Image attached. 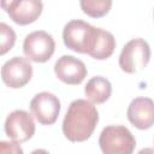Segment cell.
Segmentation results:
<instances>
[{
	"mask_svg": "<svg viewBox=\"0 0 154 154\" xmlns=\"http://www.w3.org/2000/svg\"><path fill=\"white\" fill-rule=\"evenodd\" d=\"M99 122V112L91 101L73 100L63 120V134L71 142L87 141Z\"/></svg>",
	"mask_w": 154,
	"mask_h": 154,
	"instance_id": "1",
	"label": "cell"
},
{
	"mask_svg": "<svg viewBox=\"0 0 154 154\" xmlns=\"http://www.w3.org/2000/svg\"><path fill=\"white\" fill-rule=\"evenodd\" d=\"M99 29L81 19L70 20L63 30V41L65 46L77 53L90 54L96 45Z\"/></svg>",
	"mask_w": 154,
	"mask_h": 154,
	"instance_id": "2",
	"label": "cell"
},
{
	"mask_svg": "<svg viewBox=\"0 0 154 154\" xmlns=\"http://www.w3.org/2000/svg\"><path fill=\"white\" fill-rule=\"evenodd\" d=\"M99 146L105 154H131L135 150L136 140L128 128L108 125L100 134Z\"/></svg>",
	"mask_w": 154,
	"mask_h": 154,
	"instance_id": "3",
	"label": "cell"
},
{
	"mask_svg": "<svg viewBox=\"0 0 154 154\" xmlns=\"http://www.w3.org/2000/svg\"><path fill=\"white\" fill-rule=\"evenodd\" d=\"M150 60V47L141 37L132 38L125 43L119 55V66L126 73H135L148 65Z\"/></svg>",
	"mask_w": 154,
	"mask_h": 154,
	"instance_id": "4",
	"label": "cell"
},
{
	"mask_svg": "<svg viewBox=\"0 0 154 154\" xmlns=\"http://www.w3.org/2000/svg\"><path fill=\"white\" fill-rule=\"evenodd\" d=\"M55 49V42L51 34L43 30L32 31L25 36L23 52L34 63H46L51 59Z\"/></svg>",
	"mask_w": 154,
	"mask_h": 154,
	"instance_id": "5",
	"label": "cell"
},
{
	"mask_svg": "<svg viewBox=\"0 0 154 154\" xmlns=\"http://www.w3.org/2000/svg\"><path fill=\"white\" fill-rule=\"evenodd\" d=\"M5 134L17 143H23L30 140L35 134V122L32 116L24 109H14L5 120Z\"/></svg>",
	"mask_w": 154,
	"mask_h": 154,
	"instance_id": "6",
	"label": "cell"
},
{
	"mask_svg": "<svg viewBox=\"0 0 154 154\" xmlns=\"http://www.w3.org/2000/svg\"><path fill=\"white\" fill-rule=\"evenodd\" d=\"M60 100L49 91L37 93L30 101V109L35 119L42 125H52L60 113Z\"/></svg>",
	"mask_w": 154,
	"mask_h": 154,
	"instance_id": "7",
	"label": "cell"
},
{
	"mask_svg": "<svg viewBox=\"0 0 154 154\" xmlns=\"http://www.w3.org/2000/svg\"><path fill=\"white\" fill-rule=\"evenodd\" d=\"M32 77V66L29 59L23 57H13L1 67L2 82L12 89L26 85Z\"/></svg>",
	"mask_w": 154,
	"mask_h": 154,
	"instance_id": "8",
	"label": "cell"
},
{
	"mask_svg": "<svg viewBox=\"0 0 154 154\" xmlns=\"http://www.w3.org/2000/svg\"><path fill=\"white\" fill-rule=\"evenodd\" d=\"M54 72L58 79L69 85L81 84L88 73L84 63L73 55H61L55 61Z\"/></svg>",
	"mask_w": 154,
	"mask_h": 154,
	"instance_id": "9",
	"label": "cell"
},
{
	"mask_svg": "<svg viewBox=\"0 0 154 154\" xmlns=\"http://www.w3.org/2000/svg\"><path fill=\"white\" fill-rule=\"evenodd\" d=\"M129 122L140 130H147L154 125V101L149 97H135L126 111Z\"/></svg>",
	"mask_w": 154,
	"mask_h": 154,
	"instance_id": "10",
	"label": "cell"
},
{
	"mask_svg": "<svg viewBox=\"0 0 154 154\" xmlns=\"http://www.w3.org/2000/svg\"><path fill=\"white\" fill-rule=\"evenodd\" d=\"M43 4L41 0H22L16 8L8 12L10 18L19 25L34 23L42 13Z\"/></svg>",
	"mask_w": 154,
	"mask_h": 154,
	"instance_id": "11",
	"label": "cell"
},
{
	"mask_svg": "<svg viewBox=\"0 0 154 154\" xmlns=\"http://www.w3.org/2000/svg\"><path fill=\"white\" fill-rule=\"evenodd\" d=\"M84 93L88 100L93 103H103L109 99L112 94V84L107 78L102 76H95L87 82Z\"/></svg>",
	"mask_w": 154,
	"mask_h": 154,
	"instance_id": "12",
	"label": "cell"
},
{
	"mask_svg": "<svg viewBox=\"0 0 154 154\" xmlns=\"http://www.w3.org/2000/svg\"><path fill=\"white\" fill-rule=\"evenodd\" d=\"M114 48H116V38L113 34L100 28L96 45L89 55L96 60H105L113 54Z\"/></svg>",
	"mask_w": 154,
	"mask_h": 154,
	"instance_id": "13",
	"label": "cell"
},
{
	"mask_svg": "<svg viewBox=\"0 0 154 154\" xmlns=\"http://www.w3.org/2000/svg\"><path fill=\"white\" fill-rule=\"evenodd\" d=\"M79 5L87 16L91 18H101L109 12L112 0H79Z\"/></svg>",
	"mask_w": 154,
	"mask_h": 154,
	"instance_id": "14",
	"label": "cell"
},
{
	"mask_svg": "<svg viewBox=\"0 0 154 154\" xmlns=\"http://www.w3.org/2000/svg\"><path fill=\"white\" fill-rule=\"evenodd\" d=\"M16 42V34L6 23H0V54L7 53Z\"/></svg>",
	"mask_w": 154,
	"mask_h": 154,
	"instance_id": "15",
	"label": "cell"
},
{
	"mask_svg": "<svg viewBox=\"0 0 154 154\" xmlns=\"http://www.w3.org/2000/svg\"><path fill=\"white\" fill-rule=\"evenodd\" d=\"M20 1L22 0H1V8L8 13L13 8H16Z\"/></svg>",
	"mask_w": 154,
	"mask_h": 154,
	"instance_id": "16",
	"label": "cell"
},
{
	"mask_svg": "<svg viewBox=\"0 0 154 154\" xmlns=\"http://www.w3.org/2000/svg\"><path fill=\"white\" fill-rule=\"evenodd\" d=\"M153 17H154V11H153Z\"/></svg>",
	"mask_w": 154,
	"mask_h": 154,
	"instance_id": "17",
	"label": "cell"
}]
</instances>
